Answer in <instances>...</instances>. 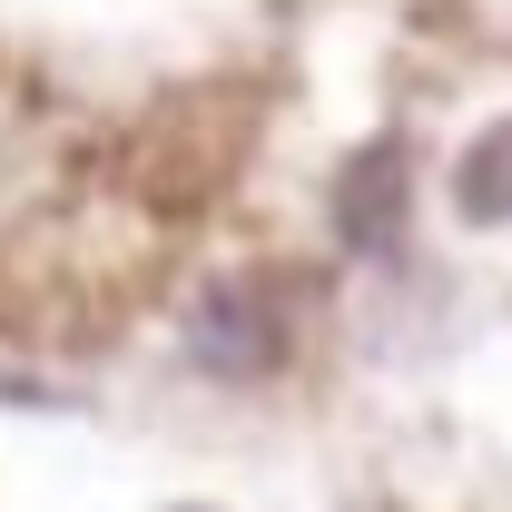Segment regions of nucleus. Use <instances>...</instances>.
I'll return each mask as SVG.
<instances>
[{
    "instance_id": "nucleus-2",
    "label": "nucleus",
    "mask_w": 512,
    "mask_h": 512,
    "mask_svg": "<svg viewBox=\"0 0 512 512\" xmlns=\"http://www.w3.org/2000/svg\"><path fill=\"white\" fill-rule=\"evenodd\" d=\"M335 237L365 247V256L404 247V148H394V138L345 168V188H335Z\"/></svg>"
},
{
    "instance_id": "nucleus-3",
    "label": "nucleus",
    "mask_w": 512,
    "mask_h": 512,
    "mask_svg": "<svg viewBox=\"0 0 512 512\" xmlns=\"http://www.w3.org/2000/svg\"><path fill=\"white\" fill-rule=\"evenodd\" d=\"M453 207H463L473 227H512V119H493L453 158Z\"/></svg>"
},
{
    "instance_id": "nucleus-1",
    "label": "nucleus",
    "mask_w": 512,
    "mask_h": 512,
    "mask_svg": "<svg viewBox=\"0 0 512 512\" xmlns=\"http://www.w3.org/2000/svg\"><path fill=\"white\" fill-rule=\"evenodd\" d=\"M188 355L207 365V375H266V365L286 355V316H276V296L247 286V276H217V286L188 306Z\"/></svg>"
}]
</instances>
